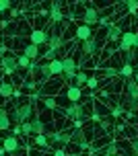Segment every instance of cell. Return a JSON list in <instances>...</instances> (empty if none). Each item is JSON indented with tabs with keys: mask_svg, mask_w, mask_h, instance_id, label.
<instances>
[{
	"mask_svg": "<svg viewBox=\"0 0 138 156\" xmlns=\"http://www.w3.org/2000/svg\"><path fill=\"white\" fill-rule=\"evenodd\" d=\"M13 127V121H10V115H8L6 107H0V132H6Z\"/></svg>",
	"mask_w": 138,
	"mask_h": 156,
	"instance_id": "cell-18",
	"label": "cell"
},
{
	"mask_svg": "<svg viewBox=\"0 0 138 156\" xmlns=\"http://www.w3.org/2000/svg\"><path fill=\"white\" fill-rule=\"evenodd\" d=\"M46 121L41 117H33L31 119V129H33V136H43L46 133Z\"/></svg>",
	"mask_w": 138,
	"mask_h": 156,
	"instance_id": "cell-16",
	"label": "cell"
},
{
	"mask_svg": "<svg viewBox=\"0 0 138 156\" xmlns=\"http://www.w3.org/2000/svg\"><path fill=\"white\" fill-rule=\"evenodd\" d=\"M19 148H21V142H19V138H15V136H6V138L2 140V150L8 152V154H17Z\"/></svg>",
	"mask_w": 138,
	"mask_h": 156,
	"instance_id": "cell-10",
	"label": "cell"
},
{
	"mask_svg": "<svg viewBox=\"0 0 138 156\" xmlns=\"http://www.w3.org/2000/svg\"><path fill=\"white\" fill-rule=\"evenodd\" d=\"M47 138V146L54 148V146H68L70 144V133L64 132V129H56V132L46 133Z\"/></svg>",
	"mask_w": 138,
	"mask_h": 156,
	"instance_id": "cell-2",
	"label": "cell"
},
{
	"mask_svg": "<svg viewBox=\"0 0 138 156\" xmlns=\"http://www.w3.org/2000/svg\"><path fill=\"white\" fill-rule=\"evenodd\" d=\"M122 33H124V29H122V27H117V23L109 25V29H107V41H109V43H117L120 37H122Z\"/></svg>",
	"mask_w": 138,
	"mask_h": 156,
	"instance_id": "cell-17",
	"label": "cell"
},
{
	"mask_svg": "<svg viewBox=\"0 0 138 156\" xmlns=\"http://www.w3.org/2000/svg\"><path fill=\"white\" fill-rule=\"evenodd\" d=\"M87 86H89V88H97V86H99V78H97V76H89Z\"/></svg>",
	"mask_w": 138,
	"mask_h": 156,
	"instance_id": "cell-29",
	"label": "cell"
},
{
	"mask_svg": "<svg viewBox=\"0 0 138 156\" xmlns=\"http://www.w3.org/2000/svg\"><path fill=\"white\" fill-rule=\"evenodd\" d=\"M74 37H76L78 41H80V43H83V41H87V39H91V37H93V29L80 23V25L76 27V29H74Z\"/></svg>",
	"mask_w": 138,
	"mask_h": 156,
	"instance_id": "cell-13",
	"label": "cell"
},
{
	"mask_svg": "<svg viewBox=\"0 0 138 156\" xmlns=\"http://www.w3.org/2000/svg\"><path fill=\"white\" fill-rule=\"evenodd\" d=\"M60 113L64 117H68V119H74V121L84 117V111H83V105L80 103H70L66 109H60Z\"/></svg>",
	"mask_w": 138,
	"mask_h": 156,
	"instance_id": "cell-5",
	"label": "cell"
},
{
	"mask_svg": "<svg viewBox=\"0 0 138 156\" xmlns=\"http://www.w3.org/2000/svg\"><path fill=\"white\" fill-rule=\"evenodd\" d=\"M130 148H132V152H134V154L138 156V138H136V140H132V142H130Z\"/></svg>",
	"mask_w": 138,
	"mask_h": 156,
	"instance_id": "cell-31",
	"label": "cell"
},
{
	"mask_svg": "<svg viewBox=\"0 0 138 156\" xmlns=\"http://www.w3.org/2000/svg\"><path fill=\"white\" fill-rule=\"evenodd\" d=\"M134 49H138V31H134Z\"/></svg>",
	"mask_w": 138,
	"mask_h": 156,
	"instance_id": "cell-33",
	"label": "cell"
},
{
	"mask_svg": "<svg viewBox=\"0 0 138 156\" xmlns=\"http://www.w3.org/2000/svg\"><path fill=\"white\" fill-rule=\"evenodd\" d=\"M0 148H2V140H0Z\"/></svg>",
	"mask_w": 138,
	"mask_h": 156,
	"instance_id": "cell-36",
	"label": "cell"
},
{
	"mask_svg": "<svg viewBox=\"0 0 138 156\" xmlns=\"http://www.w3.org/2000/svg\"><path fill=\"white\" fill-rule=\"evenodd\" d=\"M10 111H13V115H10L13 125H23V123H27V121L33 119V111H35V107H33V103L23 101L21 105L10 107Z\"/></svg>",
	"mask_w": 138,
	"mask_h": 156,
	"instance_id": "cell-1",
	"label": "cell"
},
{
	"mask_svg": "<svg viewBox=\"0 0 138 156\" xmlns=\"http://www.w3.org/2000/svg\"><path fill=\"white\" fill-rule=\"evenodd\" d=\"M15 94V84L13 82H0V99H10Z\"/></svg>",
	"mask_w": 138,
	"mask_h": 156,
	"instance_id": "cell-19",
	"label": "cell"
},
{
	"mask_svg": "<svg viewBox=\"0 0 138 156\" xmlns=\"http://www.w3.org/2000/svg\"><path fill=\"white\" fill-rule=\"evenodd\" d=\"M39 54H41V47L33 45V43H27V45H23V55L27 58V60H31V62H37Z\"/></svg>",
	"mask_w": 138,
	"mask_h": 156,
	"instance_id": "cell-11",
	"label": "cell"
},
{
	"mask_svg": "<svg viewBox=\"0 0 138 156\" xmlns=\"http://www.w3.org/2000/svg\"><path fill=\"white\" fill-rule=\"evenodd\" d=\"M54 156H68V152H66L64 148H56L54 150Z\"/></svg>",
	"mask_w": 138,
	"mask_h": 156,
	"instance_id": "cell-32",
	"label": "cell"
},
{
	"mask_svg": "<svg viewBox=\"0 0 138 156\" xmlns=\"http://www.w3.org/2000/svg\"><path fill=\"white\" fill-rule=\"evenodd\" d=\"M0 66L4 68V74H15L19 70V64H17V55L13 54H6L0 58Z\"/></svg>",
	"mask_w": 138,
	"mask_h": 156,
	"instance_id": "cell-8",
	"label": "cell"
},
{
	"mask_svg": "<svg viewBox=\"0 0 138 156\" xmlns=\"http://www.w3.org/2000/svg\"><path fill=\"white\" fill-rule=\"evenodd\" d=\"M124 97H126V99H138V84L132 78L124 82Z\"/></svg>",
	"mask_w": 138,
	"mask_h": 156,
	"instance_id": "cell-14",
	"label": "cell"
},
{
	"mask_svg": "<svg viewBox=\"0 0 138 156\" xmlns=\"http://www.w3.org/2000/svg\"><path fill=\"white\" fill-rule=\"evenodd\" d=\"M117 74H120V76H124L126 80H130V78L134 76V68H132V64H124L122 68L117 70Z\"/></svg>",
	"mask_w": 138,
	"mask_h": 156,
	"instance_id": "cell-20",
	"label": "cell"
},
{
	"mask_svg": "<svg viewBox=\"0 0 138 156\" xmlns=\"http://www.w3.org/2000/svg\"><path fill=\"white\" fill-rule=\"evenodd\" d=\"M21 133H23V136H27V138L33 133V129H31V121H27V123L21 125Z\"/></svg>",
	"mask_w": 138,
	"mask_h": 156,
	"instance_id": "cell-28",
	"label": "cell"
},
{
	"mask_svg": "<svg viewBox=\"0 0 138 156\" xmlns=\"http://www.w3.org/2000/svg\"><path fill=\"white\" fill-rule=\"evenodd\" d=\"M33 146H35V148H39V150H46L47 148L46 133H43V136H35V138H33Z\"/></svg>",
	"mask_w": 138,
	"mask_h": 156,
	"instance_id": "cell-22",
	"label": "cell"
},
{
	"mask_svg": "<svg viewBox=\"0 0 138 156\" xmlns=\"http://www.w3.org/2000/svg\"><path fill=\"white\" fill-rule=\"evenodd\" d=\"M43 105H46L47 109H58V103H56V99L54 97H46V99H43Z\"/></svg>",
	"mask_w": 138,
	"mask_h": 156,
	"instance_id": "cell-25",
	"label": "cell"
},
{
	"mask_svg": "<svg viewBox=\"0 0 138 156\" xmlns=\"http://www.w3.org/2000/svg\"><path fill=\"white\" fill-rule=\"evenodd\" d=\"M60 94H62V97H66V101H70V103H80L83 88H78L76 84H72V86H66V88H62Z\"/></svg>",
	"mask_w": 138,
	"mask_h": 156,
	"instance_id": "cell-9",
	"label": "cell"
},
{
	"mask_svg": "<svg viewBox=\"0 0 138 156\" xmlns=\"http://www.w3.org/2000/svg\"><path fill=\"white\" fill-rule=\"evenodd\" d=\"M99 51H101V43H99V39L95 37V35L78 45V54H83V55H97Z\"/></svg>",
	"mask_w": 138,
	"mask_h": 156,
	"instance_id": "cell-3",
	"label": "cell"
},
{
	"mask_svg": "<svg viewBox=\"0 0 138 156\" xmlns=\"http://www.w3.org/2000/svg\"><path fill=\"white\" fill-rule=\"evenodd\" d=\"M70 156H83V154H70Z\"/></svg>",
	"mask_w": 138,
	"mask_h": 156,
	"instance_id": "cell-35",
	"label": "cell"
},
{
	"mask_svg": "<svg viewBox=\"0 0 138 156\" xmlns=\"http://www.w3.org/2000/svg\"><path fill=\"white\" fill-rule=\"evenodd\" d=\"M47 39H50V33L46 31V29H31L29 31V43H33V45H46Z\"/></svg>",
	"mask_w": 138,
	"mask_h": 156,
	"instance_id": "cell-6",
	"label": "cell"
},
{
	"mask_svg": "<svg viewBox=\"0 0 138 156\" xmlns=\"http://www.w3.org/2000/svg\"><path fill=\"white\" fill-rule=\"evenodd\" d=\"M17 64H19V68H21V70H29V66H31L33 62H31V60H27V58L21 54L19 58H17Z\"/></svg>",
	"mask_w": 138,
	"mask_h": 156,
	"instance_id": "cell-24",
	"label": "cell"
},
{
	"mask_svg": "<svg viewBox=\"0 0 138 156\" xmlns=\"http://www.w3.org/2000/svg\"><path fill=\"white\" fill-rule=\"evenodd\" d=\"M80 23L87 25V27H93V25L99 23V10L93 6V4H87V10H84L83 19H80Z\"/></svg>",
	"mask_w": 138,
	"mask_h": 156,
	"instance_id": "cell-7",
	"label": "cell"
},
{
	"mask_svg": "<svg viewBox=\"0 0 138 156\" xmlns=\"http://www.w3.org/2000/svg\"><path fill=\"white\" fill-rule=\"evenodd\" d=\"M41 97H46L47 93H52V94H60V80H56L54 82V78L52 80H47V82H43V86H41Z\"/></svg>",
	"mask_w": 138,
	"mask_h": 156,
	"instance_id": "cell-12",
	"label": "cell"
},
{
	"mask_svg": "<svg viewBox=\"0 0 138 156\" xmlns=\"http://www.w3.org/2000/svg\"><path fill=\"white\" fill-rule=\"evenodd\" d=\"M15 6V2H10V0H0V15H4L8 8Z\"/></svg>",
	"mask_w": 138,
	"mask_h": 156,
	"instance_id": "cell-26",
	"label": "cell"
},
{
	"mask_svg": "<svg viewBox=\"0 0 138 156\" xmlns=\"http://www.w3.org/2000/svg\"><path fill=\"white\" fill-rule=\"evenodd\" d=\"M117 49L124 51V54H128V51L134 49V31L126 29V31L122 33V37H120V41H117Z\"/></svg>",
	"mask_w": 138,
	"mask_h": 156,
	"instance_id": "cell-4",
	"label": "cell"
},
{
	"mask_svg": "<svg viewBox=\"0 0 138 156\" xmlns=\"http://www.w3.org/2000/svg\"><path fill=\"white\" fill-rule=\"evenodd\" d=\"M78 68H76V60L74 58H64L62 60V74H76Z\"/></svg>",
	"mask_w": 138,
	"mask_h": 156,
	"instance_id": "cell-15",
	"label": "cell"
},
{
	"mask_svg": "<svg viewBox=\"0 0 138 156\" xmlns=\"http://www.w3.org/2000/svg\"><path fill=\"white\" fill-rule=\"evenodd\" d=\"M95 111H97V115H107V113H111V111L105 107V105H99V103H95Z\"/></svg>",
	"mask_w": 138,
	"mask_h": 156,
	"instance_id": "cell-27",
	"label": "cell"
},
{
	"mask_svg": "<svg viewBox=\"0 0 138 156\" xmlns=\"http://www.w3.org/2000/svg\"><path fill=\"white\" fill-rule=\"evenodd\" d=\"M74 80H76V86L80 88L83 84H87V80H89V74H87L84 70H78V72H76V78H74Z\"/></svg>",
	"mask_w": 138,
	"mask_h": 156,
	"instance_id": "cell-23",
	"label": "cell"
},
{
	"mask_svg": "<svg viewBox=\"0 0 138 156\" xmlns=\"http://www.w3.org/2000/svg\"><path fill=\"white\" fill-rule=\"evenodd\" d=\"M10 136H15V138H19V136H21V125H13V127H10Z\"/></svg>",
	"mask_w": 138,
	"mask_h": 156,
	"instance_id": "cell-30",
	"label": "cell"
},
{
	"mask_svg": "<svg viewBox=\"0 0 138 156\" xmlns=\"http://www.w3.org/2000/svg\"><path fill=\"white\" fill-rule=\"evenodd\" d=\"M47 64H50V74H52V76L62 74V60H60V58L54 60V62H47Z\"/></svg>",
	"mask_w": 138,
	"mask_h": 156,
	"instance_id": "cell-21",
	"label": "cell"
},
{
	"mask_svg": "<svg viewBox=\"0 0 138 156\" xmlns=\"http://www.w3.org/2000/svg\"><path fill=\"white\" fill-rule=\"evenodd\" d=\"M132 80H134V82H136V84H138V68H136V70H134V76H132Z\"/></svg>",
	"mask_w": 138,
	"mask_h": 156,
	"instance_id": "cell-34",
	"label": "cell"
}]
</instances>
